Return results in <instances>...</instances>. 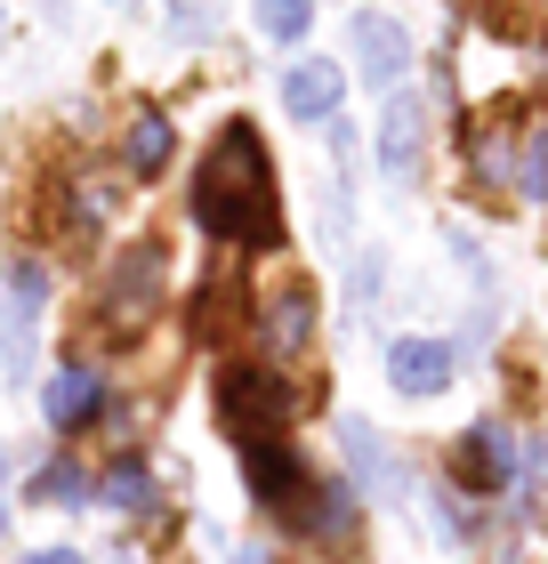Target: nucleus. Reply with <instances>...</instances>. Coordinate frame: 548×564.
Listing matches in <instances>:
<instances>
[{
    "label": "nucleus",
    "mask_w": 548,
    "mask_h": 564,
    "mask_svg": "<svg viewBox=\"0 0 548 564\" xmlns=\"http://www.w3.org/2000/svg\"><path fill=\"white\" fill-rule=\"evenodd\" d=\"M0 41H9V17H0Z\"/></svg>",
    "instance_id": "b1692460"
},
{
    "label": "nucleus",
    "mask_w": 548,
    "mask_h": 564,
    "mask_svg": "<svg viewBox=\"0 0 548 564\" xmlns=\"http://www.w3.org/2000/svg\"><path fill=\"white\" fill-rule=\"evenodd\" d=\"M226 564H267V549H234Z\"/></svg>",
    "instance_id": "4be33fe9"
},
{
    "label": "nucleus",
    "mask_w": 548,
    "mask_h": 564,
    "mask_svg": "<svg viewBox=\"0 0 548 564\" xmlns=\"http://www.w3.org/2000/svg\"><path fill=\"white\" fill-rule=\"evenodd\" d=\"M452 476L468 484V492H501V484L516 476V444H508V427L501 420H476L460 435V452H452Z\"/></svg>",
    "instance_id": "423d86ee"
},
{
    "label": "nucleus",
    "mask_w": 548,
    "mask_h": 564,
    "mask_svg": "<svg viewBox=\"0 0 548 564\" xmlns=\"http://www.w3.org/2000/svg\"><path fill=\"white\" fill-rule=\"evenodd\" d=\"M170 291V267H162V242H138L121 250L114 274H106V299H97V323H106V339H138L153 323V306Z\"/></svg>",
    "instance_id": "7ed1b4c3"
},
{
    "label": "nucleus",
    "mask_w": 548,
    "mask_h": 564,
    "mask_svg": "<svg viewBox=\"0 0 548 564\" xmlns=\"http://www.w3.org/2000/svg\"><path fill=\"white\" fill-rule=\"evenodd\" d=\"M106 500L121 508V517H153V500H162V492H153V468H146V459H114V468H106Z\"/></svg>",
    "instance_id": "2eb2a0df"
},
{
    "label": "nucleus",
    "mask_w": 548,
    "mask_h": 564,
    "mask_svg": "<svg viewBox=\"0 0 548 564\" xmlns=\"http://www.w3.org/2000/svg\"><path fill=\"white\" fill-rule=\"evenodd\" d=\"M339 97H347V73H339L331 57H299L291 73H282V106H291L299 121H331Z\"/></svg>",
    "instance_id": "1a4fd4ad"
},
{
    "label": "nucleus",
    "mask_w": 548,
    "mask_h": 564,
    "mask_svg": "<svg viewBox=\"0 0 548 564\" xmlns=\"http://www.w3.org/2000/svg\"><path fill=\"white\" fill-rule=\"evenodd\" d=\"M114 564H146V556H138V549H121V556H114Z\"/></svg>",
    "instance_id": "5701e85b"
},
{
    "label": "nucleus",
    "mask_w": 548,
    "mask_h": 564,
    "mask_svg": "<svg viewBox=\"0 0 548 564\" xmlns=\"http://www.w3.org/2000/svg\"><path fill=\"white\" fill-rule=\"evenodd\" d=\"M291 532L299 541H323V549H347L355 541V492L347 484H307V500L291 508Z\"/></svg>",
    "instance_id": "0eeeda50"
},
{
    "label": "nucleus",
    "mask_w": 548,
    "mask_h": 564,
    "mask_svg": "<svg viewBox=\"0 0 548 564\" xmlns=\"http://www.w3.org/2000/svg\"><path fill=\"white\" fill-rule=\"evenodd\" d=\"M24 564H82V556H73V549H33Z\"/></svg>",
    "instance_id": "aec40b11"
},
{
    "label": "nucleus",
    "mask_w": 548,
    "mask_h": 564,
    "mask_svg": "<svg viewBox=\"0 0 548 564\" xmlns=\"http://www.w3.org/2000/svg\"><path fill=\"white\" fill-rule=\"evenodd\" d=\"M129 170H138V177H162V170H170V121H162V113H138V121H129Z\"/></svg>",
    "instance_id": "dca6fc26"
},
{
    "label": "nucleus",
    "mask_w": 548,
    "mask_h": 564,
    "mask_svg": "<svg viewBox=\"0 0 548 564\" xmlns=\"http://www.w3.org/2000/svg\"><path fill=\"white\" fill-rule=\"evenodd\" d=\"M339 444H347V459H355V484H372L379 500H396V492H404V468H396V452H387V435H379V427L339 420Z\"/></svg>",
    "instance_id": "4468645a"
},
{
    "label": "nucleus",
    "mask_w": 548,
    "mask_h": 564,
    "mask_svg": "<svg viewBox=\"0 0 548 564\" xmlns=\"http://www.w3.org/2000/svg\"><path fill=\"white\" fill-rule=\"evenodd\" d=\"M420 130H428L420 97H387V113H379V170H387V177H411V170H420Z\"/></svg>",
    "instance_id": "ddd939ff"
},
{
    "label": "nucleus",
    "mask_w": 548,
    "mask_h": 564,
    "mask_svg": "<svg viewBox=\"0 0 548 564\" xmlns=\"http://www.w3.org/2000/svg\"><path fill=\"white\" fill-rule=\"evenodd\" d=\"M291 420H299V395L282 388L267 364H226V371H218V427H226L243 452H250V444H282Z\"/></svg>",
    "instance_id": "f03ea898"
},
{
    "label": "nucleus",
    "mask_w": 548,
    "mask_h": 564,
    "mask_svg": "<svg viewBox=\"0 0 548 564\" xmlns=\"http://www.w3.org/2000/svg\"><path fill=\"white\" fill-rule=\"evenodd\" d=\"M33 492L73 508V500H89V484H82V468H65V459H57V468H41V476H33Z\"/></svg>",
    "instance_id": "a211bd4d"
},
{
    "label": "nucleus",
    "mask_w": 548,
    "mask_h": 564,
    "mask_svg": "<svg viewBox=\"0 0 548 564\" xmlns=\"http://www.w3.org/2000/svg\"><path fill=\"white\" fill-rule=\"evenodd\" d=\"M307 17H315L307 0H258V24H267L275 41H299V33H307Z\"/></svg>",
    "instance_id": "f3484780"
},
{
    "label": "nucleus",
    "mask_w": 548,
    "mask_h": 564,
    "mask_svg": "<svg viewBox=\"0 0 548 564\" xmlns=\"http://www.w3.org/2000/svg\"><path fill=\"white\" fill-rule=\"evenodd\" d=\"M0 532H9V452H0Z\"/></svg>",
    "instance_id": "412c9836"
},
{
    "label": "nucleus",
    "mask_w": 548,
    "mask_h": 564,
    "mask_svg": "<svg viewBox=\"0 0 548 564\" xmlns=\"http://www.w3.org/2000/svg\"><path fill=\"white\" fill-rule=\"evenodd\" d=\"M307 339H315V291H307V282H282L275 306H267V355L291 364V355H307Z\"/></svg>",
    "instance_id": "f8f14e48"
},
{
    "label": "nucleus",
    "mask_w": 548,
    "mask_h": 564,
    "mask_svg": "<svg viewBox=\"0 0 548 564\" xmlns=\"http://www.w3.org/2000/svg\"><path fill=\"white\" fill-rule=\"evenodd\" d=\"M355 65H363V82H372V89H387V82L411 65L404 24H396V17H355Z\"/></svg>",
    "instance_id": "9b49d317"
},
{
    "label": "nucleus",
    "mask_w": 548,
    "mask_h": 564,
    "mask_svg": "<svg viewBox=\"0 0 548 564\" xmlns=\"http://www.w3.org/2000/svg\"><path fill=\"white\" fill-rule=\"evenodd\" d=\"M194 226L211 242H234V250H275L282 242V202H275V162H267V138L250 121H226L218 145L194 162Z\"/></svg>",
    "instance_id": "f257e3e1"
},
{
    "label": "nucleus",
    "mask_w": 548,
    "mask_h": 564,
    "mask_svg": "<svg viewBox=\"0 0 548 564\" xmlns=\"http://www.w3.org/2000/svg\"><path fill=\"white\" fill-rule=\"evenodd\" d=\"M97 395H106V388H97V371L89 364H65V371H49V388H41V420L49 427H89L97 420Z\"/></svg>",
    "instance_id": "9d476101"
},
{
    "label": "nucleus",
    "mask_w": 548,
    "mask_h": 564,
    "mask_svg": "<svg viewBox=\"0 0 548 564\" xmlns=\"http://www.w3.org/2000/svg\"><path fill=\"white\" fill-rule=\"evenodd\" d=\"M387 379H396V395H443L452 388V347L443 339H396L387 347Z\"/></svg>",
    "instance_id": "6e6552de"
},
{
    "label": "nucleus",
    "mask_w": 548,
    "mask_h": 564,
    "mask_svg": "<svg viewBox=\"0 0 548 564\" xmlns=\"http://www.w3.org/2000/svg\"><path fill=\"white\" fill-rule=\"evenodd\" d=\"M516 186H525L533 202H548V130L525 138V177H516Z\"/></svg>",
    "instance_id": "6ab92c4d"
},
{
    "label": "nucleus",
    "mask_w": 548,
    "mask_h": 564,
    "mask_svg": "<svg viewBox=\"0 0 548 564\" xmlns=\"http://www.w3.org/2000/svg\"><path fill=\"white\" fill-rule=\"evenodd\" d=\"M243 484H250V500L267 508V517H291L315 476H307V459H299L291 444H250V452H243Z\"/></svg>",
    "instance_id": "39448f33"
},
{
    "label": "nucleus",
    "mask_w": 548,
    "mask_h": 564,
    "mask_svg": "<svg viewBox=\"0 0 548 564\" xmlns=\"http://www.w3.org/2000/svg\"><path fill=\"white\" fill-rule=\"evenodd\" d=\"M49 306V267L41 259H17L0 274V355H9V371H33V323Z\"/></svg>",
    "instance_id": "20e7f679"
}]
</instances>
